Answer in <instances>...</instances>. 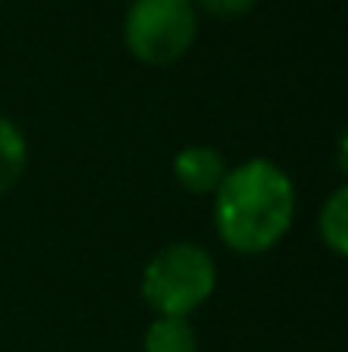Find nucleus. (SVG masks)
Here are the masks:
<instances>
[{
  "label": "nucleus",
  "instance_id": "obj_8",
  "mask_svg": "<svg viewBox=\"0 0 348 352\" xmlns=\"http://www.w3.org/2000/svg\"><path fill=\"white\" fill-rule=\"evenodd\" d=\"M192 7L219 21H235V17H246L256 7V0H192Z\"/></svg>",
  "mask_w": 348,
  "mask_h": 352
},
{
  "label": "nucleus",
  "instance_id": "obj_6",
  "mask_svg": "<svg viewBox=\"0 0 348 352\" xmlns=\"http://www.w3.org/2000/svg\"><path fill=\"white\" fill-rule=\"evenodd\" d=\"M143 352H198V336L188 318H154L143 332Z\"/></svg>",
  "mask_w": 348,
  "mask_h": 352
},
{
  "label": "nucleus",
  "instance_id": "obj_5",
  "mask_svg": "<svg viewBox=\"0 0 348 352\" xmlns=\"http://www.w3.org/2000/svg\"><path fill=\"white\" fill-rule=\"evenodd\" d=\"M27 168V137L10 117L0 113V195H7Z\"/></svg>",
  "mask_w": 348,
  "mask_h": 352
},
{
  "label": "nucleus",
  "instance_id": "obj_7",
  "mask_svg": "<svg viewBox=\"0 0 348 352\" xmlns=\"http://www.w3.org/2000/svg\"><path fill=\"white\" fill-rule=\"evenodd\" d=\"M318 236H321V243L335 256H345L348 253V185H338L328 195V202L321 206V212H318Z\"/></svg>",
  "mask_w": 348,
  "mask_h": 352
},
{
  "label": "nucleus",
  "instance_id": "obj_2",
  "mask_svg": "<svg viewBox=\"0 0 348 352\" xmlns=\"http://www.w3.org/2000/svg\"><path fill=\"white\" fill-rule=\"evenodd\" d=\"M219 284L212 250L195 239H178L157 250L140 274V298L161 318H188L198 311Z\"/></svg>",
  "mask_w": 348,
  "mask_h": 352
},
{
  "label": "nucleus",
  "instance_id": "obj_3",
  "mask_svg": "<svg viewBox=\"0 0 348 352\" xmlns=\"http://www.w3.org/2000/svg\"><path fill=\"white\" fill-rule=\"evenodd\" d=\"M198 38V10L192 0H130L123 14L126 52L150 69L178 65Z\"/></svg>",
  "mask_w": 348,
  "mask_h": 352
},
{
  "label": "nucleus",
  "instance_id": "obj_4",
  "mask_svg": "<svg viewBox=\"0 0 348 352\" xmlns=\"http://www.w3.org/2000/svg\"><path fill=\"white\" fill-rule=\"evenodd\" d=\"M171 171H174V182L185 192H192V195H216V188L222 185L229 164H226L222 151L205 147V144H192V147H181L174 154Z\"/></svg>",
  "mask_w": 348,
  "mask_h": 352
},
{
  "label": "nucleus",
  "instance_id": "obj_9",
  "mask_svg": "<svg viewBox=\"0 0 348 352\" xmlns=\"http://www.w3.org/2000/svg\"><path fill=\"white\" fill-rule=\"evenodd\" d=\"M338 171L348 175V133L338 137Z\"/></svg>",
  "mask_w": 348,
  "mask_h": 352
},
{
  "label": "nucleus",
  "instance_id": "obj_1",
  "mask_svg": "<svg viewBox=\"0 0 348 352\" xmlns=\"http://www.w3.org/2000/svg\"><path fill=\"white\" fill-rule=\"evenodd\" d=\"M297 216L294 178L270 157H249L226 171L212 195V223L235 256H263L290 233Z\"/></svg>",
  "mask_w": 348,
  "mask_h": 352
}]
</instances>
